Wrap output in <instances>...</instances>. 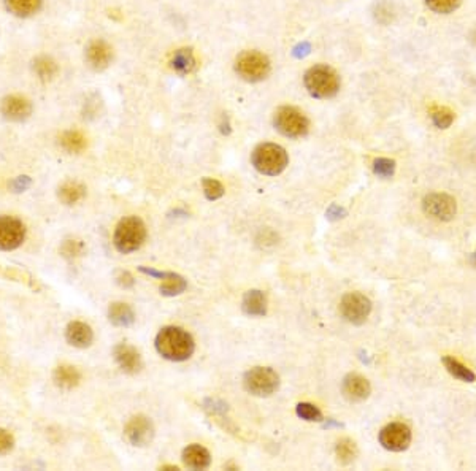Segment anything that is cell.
Instances as JSON below:
<instances>
[{"instance_id":"obj_35","label":"cell","mask_w":476,"mask_h":471,"mask_svg":"<svg viewBox=\"0 0 476 471\" xmlns=\"http://www.w3.org/2000/svg\"><path fill=\"white\" fill-rule=\"evenodd\" d=\"M432 121L438 129H448L454 121V113L449 108L442 107L432 113Z\"/></svg>"},{"instance_id":"obj_37","label":"cell","mask_w":476,"mask_h":471,"mask_svg":"<svg viewBox=\"0 0 476 471\" xmlns=\"http://www.w3.org/2000/svg\"><path fill=\"white\" fill-rule=\"evenodd\" d=\"M13 448H14L13 435L5 430V428H0V455L8 454Z\"/></svg>"},{"instance_id":"obj_28","label":"cell","mask_w":476,"mask_h":471,"mask_svg":"<svg viewBox=\"0 0 476 471\" xmlns=\"http://www.w3.org/2000/svg\"><path fill=\"white\" fill-rule=\"evenodd\" d=\"M335 455H337L340 465L353 463L357 457L356 443L349 438H341L340 441L335 444Z\"/></svg>"},{"instance_id":"obj_32","label":"cell","mask_w":476,"mask_h":471,"mask_svg":"<svg viewBox=\"0 0 476 471\" xmlns=\"http://www.w3.org/2000/svg\"><path fill=\"white\" fill-rule=\"evenodd\" d=\"M202 188H204V194L210 201L219 200L226 193L224 186H222L218 179H213V178L202 179Z\"/></svg>"},{"instance_id":"obj_3","label":"cell","mask_w":476,"mask_h":471,"mask_svg":"<svg viewBox=\"0 0 476 471\" xmlns=\"http://www.w3.org/2000/svg\"><path fill=\"white\" fill-rule=\"evenodd\" d=\"M147 240V226L138 216L122 217L118 222L115 235H113V245L121 254H131L142 248Z\"/></svg>"},{"instance_id":"obj_29","label":"cell","mask_w":476,"mask_h":471,"mask_svg":"<svg viewBox=\"0 0 476 471\" xmlns=\"http://www.w3.org/2000/svg\"><path fill=\"white\" fill-rule=\"evenodd\" d=\"M34 70L41 81H50L54 78L56 74H58V65H56V62L53 59L45 58L43 56V58L35 59Z\"/></svg>"},{"instance_id":"obj_27","label":"cell","mask_w":476,"mask_h":471,"mask_svg":"<svg viewBox=\"0 0 476 471\" xmlns=\"http://www.w3.org/2000/svg\"><path fill=\"white\" fill-rule=\"evenodd\" d=\"M443 364H444V369L449 371V375L457 377V380L464 382L476 381V375L473 373V371L467 369L464 364H460V362L457 359H454V357H443Z\"/></svg>"},{"instance_id":"obj_6","label":"cell","mask_w":476,"mask_h":471,"mask_svg":"<svg viewBox=\"0 0 476 471\" xmlns=\"http://www.w3.org/2000/svg\"><path fill=\"white\" fill-rule=\"evenodd\" d=\"M273 126L288 138H302L310 131L308 118L294 107H279L273 116Z\"/></svg>"},{"instance_id":"obj_30","label":"cell","mask_w":476,"mask_h":471,"mask_svg":"<svg viewBox=\"0 0 476 471\" xmlns=\"http://www.w3.org/2000/svg\"><path fill=\"white\" fill-rule=\"evenodd\" d=\"M426 3L433 13L449 14L456 12L460 7V3H462V0H426Z\"/></svg>"},{"instance_id":"obj_7","label":"cell","mask_w":476,"mask_h":471,"mask_svg":"<svg viewBox=\"0 0 476 471\" xmlns=\"http://www.w3.org/2000/svg\"><path fill=\"white\" fill-rule=\"evenodd\" d=\"M245 389L256 397H270L279 387V376L268 366H255L243 376Z\"/></svg>"},{"instance_id":"obj_8","label":"cell","mask_w":476,"mask_h":471,"mask_svg":"<svg viewBox=\"0 0 476 471\" xmlns=\"http://www.w3.org/2000/svg\"><path fill=\"white\" fill-rule=\"evenodd\" d=\"M340 313L353 325H362L371 313V302L360 292H348L340 302Z\"/></svg>"},{"instance_id":"obj_1","label":"cell","mask_w":476,"mask_h":471,"mask_svg":"<svg viewBox=\"0 0 476 471\" xmlns=\"http://www.w3.org/2000/svg\"><path fill=\"white\" fill-rule=\"evenodd\" d=\"M154 344H156V351L164 359L172 362L188 360L195 351L193 335L188 330L175 327V325L160 329Z\"/></svg>"},{"instance_id":"obj_24","label":"cell","mask_w":476,"mask_h":471,"mask_svg":"<svg viewBox=\"0 0 476 471\" xmlns=\"http://www.w3.org/2000/svg\"><path fill=\"white\" fill-rule=\"evenodd\" d=\"M170 67L175 72H178L180 75H188L194 70L195 67V58L191 48H181L175 51L172 61H170Z\"/></svg>"},{"instance_id":"obj_22","label":"cell","mask_w":476,"mask_h":471,"mask_svg":"<svg viewBox=\"0 0 476 471\" xmlns=\"http://www.w3.org/2000/svg\"><path fill=\"white\" fill-rule=\"evenodd\" d=\"M43 5V0H5V7L14 17L29 18L39 13Z\"/></svg>"},{"instance_id":"obj_21","label":"cell","mask_w":476,"mask_h":471,"mask_svg":"<svg viewBox=\"0 0 476 471\" xmlns=\"http://www.w3.org/2000/svg\"><path fill=\"white\" fill-rule=\"evenodd\" d=\"M54 384L64 391H72L80 384L81 373L72 365H59L53 373Z\"/></svg>"},{"instance_id":"obj_25","label":"cell","mask_w":476,"mask_h":471,"mask_svg":"<svg viewBox=\"0 0 476 471\" xmlns=\"http://www.w3.org/2000/svg\"><path fill=\"white\" fill-rule=\"evenodd\" d=\"M186 287H188V281L183 276L178 275V273L169 272L167 276L162 279L159 291L164 297H177V295L186 291Z\"/></svg>"},{"instance_id":"obj_17","label":"cell","mask_w":476,"mask_h":471,"mask_svg":"<svg viewBox=\"0 0 476 471\" xmlns=\"http://www.w3.org/2000/svg\"><path fill=\"white\" fill-rule=\"evenodd\" d=\"M65 340L67 343L74 348L78 349H86L89 348L94 341V332H92L91 325H87L86 322H81V320H74L67 325L65 329Z\"/></svg>"},{"instance_id":"obj_5","label":"cell","mask_w":476,"mask_h":471,"mask_svg":"<svg viewBox=\"0 0 476 471\" xmlns=\"http://www.w3.org/2000/svg\"><path fill=\"white\" fill-rule=\"evenodd\" d=\"M270 70V61L259 51H243L235 59V72L241 80L248 83L266 80Z\"/></svg>"},{"instance_id":"obj_34","label":"cell","mask_w":476,"mask_h":471,"mask_svg":"<svg viewBox=\"0 0 476 471\" xmlns=\"http://www.w3.org/2000/svg\"><path fill=\"white\" fill-rule=\"evenodd\" d=\"M83 252H85V243L81 240L69 238V240H65L61 246V254L65 259H76L80 257Z\"/></svg>"},{"instance_id":"obj_26","label":"cell","mask_w":476,"mask_h":471,"mask_svg":"<svg viewBox=\"0 0 476 471\" xmlns=\"http://www.w3.org/2000/svg\"><path fill=\"white\" fill-rule=\"evenodd\" d=\"M59 143H61V146L64 148L67 153H72V154H78L81 151H85L86 146H87L86 137L83 135V133L78 132V131H67V132H64L59 137Z\"/></svg>"},{"instance_id":"obj_19","label":"cell","mask_w":476,"mask_h":471,"mask_svg":"<svg viewBox=\"0 0 476 471\" xmlns=\"http://www.w3.org/2000/svg\"><path fill=\"white\" fill-rule=\"evenodd\" d=\"M241 309L246 316L251 318H262L267 314V297L262 291L252 289L248 291L241 300Z\"/></svg>"},{"instance_id":"obj_11","label":"cell","mask_w":476,"mask_h":471,"mask_svg":"<svg viewBox=\"0 0 476 471\" xmlns=\"http://www.w3.org/2000/svg\"><path fill=\"white\" fill-rule=\"evenodd\" d=\"M381 446L391 452H402L408 449L411 443V430L410 427L402 422L387 424L380 432Z\"/></svg>"},{"instance_id":"obj_36","label":"cell","mask_w":476,"mask_h":471,"mask_svg":"<svg viewBox=\"0 0 476 471\" xmlns=\"http://www.w3.org/2000/svg\"><path fill=\"white\" fill-rule=\"evenodd\" d=\"M30 184H32V179H30V177H28V175H23V177H18V178L10 181L8 188H10V190H12V193L21 194V193H24V190H28L30 188Z\"/></svg>"},{"instance_id":"obj_23","label":"cell","mask_w":476,"mask_h":471,"mask_svg":"<svg viewBox=\"0 0 476 471\" xmlns=\"http://www.w3.org/2000/svg\"><path fill=\"white\" fill-rule=\"evenodd\" d=\"M58 197L64 205H75L86 197V188L76 181H67L59 188Z\"/></svg>"},{"instance_id":"obj_4","label":"cell","mask_w":476,"mask_h":471,"mask_svg":"<svg viewBox=\"0 0 476 471\" xmlns=\"http://www.w3.org/2000/svg\"><path fill=\"white\" fill-rule=\"evenodd\" d=\"M251 164L259 173L277 177L286 170L289 156L286 149L277 143H261L251 154Z\"/></svg>"},{"instance_id":"obj_39","label":"cell","mask_w":476,"mask_h":471,"mask_svg":"<svg viewBox=\"0 0 476 471\" xmlns=\"http://www.w3.org/2000/svg\"><path fill=\"white\" fill-rule=\"evenodd\" d=\"M116 283L124 289H131L133 287V284H136V279H133V276L129 272H119L116 276Z\"/></svg>"},{"instance_id":"obj_40","label":"cell","mask_w":476,"mask_h":471,"mask_svg":"<svg viewBox=\"0 0 476 471\" xmlns=\"http://www.w3.org/2000/svg\"><path fill=\"white\" fill-rule=\"evenodd\" d=\"M310 50H312L310 43H302V45H299V46H296V48H294L292 54L296 56V58H303V56H307L310 53Z\"/></svg>"},{"instance_id":"obj_31","label":"cell","mask_w":476,"mask_h":471,"mask_svg":"<svg viewBox=\"0 0 476 471\" xmlns=\"http://www.w3.org/2000/svg\"><path fill=\"white\" fill-rule=\"evenodd\" d=\"M296 413L300 419L307 422H321L323 421V413L318 406L312 405V403H299L296 406Z\"/></svg>"},{"instance_id":"obj_18","label":"cell","mask_w":476,"mask_h":471,"mask_svg":"<svg viewBox=\"0 0 476 471\" xmlns=\"http://www.w3.org/2000/svg\"><path fill=\"white\" fill-rule=\"evenodd\" d=\"M181 459H183V463L186 467L193 470H205L211 463V455L208 449L200 446V444H191V446L186 448Z\"/></svg>"},{"instance_id":"obj_12","label":"cell","mask_w":476,"mask_h":471,"mask_svg":"<svg viewBox=\"0 0 476 471\" xmlns=\"http://www.w3.org/2000/svg\"><path fill=\"white\" fill-rule=\"evenodd\" d=\"M124 437L132 446L144 448L153 441L154 438V426L151 419L147 416H133L129 419V422L124 427Z\"/></svg>"},{"instance_id":"obj_2","label":"cell","mask_w":476,"mask_h":471,"mask_svg":"<svg viewBox=\"0 0 476 471\" xmlns=\"http://www.w3.org/2000/svg\"><path fill=\"white\" fill-rule=\"evenodd\" d=\"M303 83L314 98H332L340 91V76L332 67L318 64L310 67L303 75Z\"/></svg>"},{"instance_id":"obj_38","label":"cell","mask_w":476,"mask_h":471,"mask_svg":"<svg viewBox=\"0 0 476 471\" xmlns=\"http://www.w3.org/2000/svg\"><path fill=\"white\" fill-rule=\"evenodd\" d=\"M348 215L346 213V210L343 208V206H340V205H330L327 211H325V216H327V219L330 221H338V219H343V217Z\"/></svg>"},{"instance_id":"obj_15","label":"cell","mask_w":476,"mask_h":471,"mask_svg":"<svg viewBox=\"0 0 476 471\" xmlns=\"http://www.w3.org/2000/svg\"><path fill=\"white\" fill-rule=\"evenodd\" d=\"M341 392L346 400L349 402H364L370 397L371 386L369 380H365L364 376L351 373L345 376L343 382H341Z\"/></svg>"},{"instance_id":"obj_41","label":"cell","mask_w":476,"mask_h":471,"mask_svg":"<svg viewBox=\"0 0 476 471\" xmlns=\"http://www.w3.org/2000/svg\"><path fill=\"white\" fill-rule=\"evenodd\" d=\"M160 470H178V467H162Z\"/></svg>"},{"instance_id":"obj_20","label":"cell","mask_w":476,"mask_h":471,"mask_svg":"<svg viewBox=\"0 0 476 471\" xmlns=\"http://www.w3.org/2000/svg\"><path fill=\"white\" fill-rule=\"evenodd\" d=\"M108 320L116 327H131L136 322V313L127 303L115 302L108 308Z\"/></svg>"},{"instance_id":"obj_16","label":"cell","mask_w":476,"mask_h":471,"mask_svg":"<svg viewBox=\"0 0 476 471\" xmlns=\"http://www.w3.org/2000/svg\"><path fill=\"white\" fill-rule=\"evenodd\" d=\"M113 355H115L116 364L119 365V369H121L124 373L136 375L143 369L142 355H140L138 351L131 344H126V343L118 344L115 351H113Z\"/></svg>"},{"instance_id":"obj_9","label":"cell","mask_w":476,"mask_h":471,"mask_svg":"<svg viewBox=\"0 0 476 471\" xmlns=\"http://www.w3.org/2000/svg\"><path fill=\"white\" fill-rule=\"evenodd\" d=\"M422 210L427 216L437 221L448 222L457 213L456 199L448 194H429L422 200Z\"/></svg>"},{"instance_id":"obj_10","label":"cell","mask_w":476,"mask_h":471,"mask_svg":"<svg viewBox=\"0 0 476 471\" xmlns=\"http://www.w3.org/2000/svg\"><path fill=\"white\" fill-rule=\"evenodd\" d=\"M25 238L24 222L14 216H0V251H14Z\"/></svg>"},{"instance_id":"obj_14","label":"cell","mask_w":476,"mask_h":471,"mask_svg":"<svg viewBox=\"0 0 476 471\" xmlns=\"http://www.w3.org/2000/svg\"><path fill=\"white\" fill-rule=\"evenodd\" d=\"M0 111H2L3 118H7L8 121L21 122L25 121V119L30 116L32 105H30V102L23 96H8L2 100Z\"/></svg>"},{"instance_id":"obj_13","label":"cell","mask_w":476,"mask_h":471,"mask_svg":"<svg viewBox=\"0 0 476 471\" xmlns=\"http://www.w3.org/2000/svg\"><path fill=\"white\" fill-rule=\"evenodd\" d=\"M85 58L92 70H105L113 59V50L107 41L94 40L87 45Z\"/></svg>"},{"instance_id":"obj_33","label":"cell","mask_w":476,"mask_h":471,"mask_svg":"<svg viewBox=\"0 0 476 471\" xmlns=\"http://www.w3.org/2000/svg\"><path fill=\"white\" fill-rule=\"evenodd\" d=\"M374 173L380 178H391L396 173V160L380 157L374 160Z\"/></svg>"}]
</instances>
